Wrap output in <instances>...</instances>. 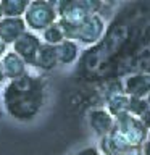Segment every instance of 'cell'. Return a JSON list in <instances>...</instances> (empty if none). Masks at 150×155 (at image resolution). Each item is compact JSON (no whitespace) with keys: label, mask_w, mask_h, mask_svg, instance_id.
Segmentation results:
<instances>
[{"label":"cell","mask_w":150,"mask_h":155,"mask_svg":"<svg viewBox=\"0 0 150 155\" xmlns=\"http://www.w3.org/2000/svg\"><path fill=\"white\" fill-rule=\"evenodd\" d=\"M47 78L26 73L23 78L8 81L2 89V100L8 116L19 123L32 121L41 113L47 99Z\"/></svg>","instance_id":"1"},{"label":"cell","mask_w":150,"mask_h":155,"mask_svg":"<svg viewBox=\"0 0 150 155\" xmlns=\"http://www.w3.org/2000/svg\"><path fill=\"white\" fill-rule=\"evenodd\" d=\"M57 23L61 28L63 34H65V39L73 41L76 44H82V45H87V47L99 44L106 29V24L100 15H90V16H87L77 23H65V21H60V19Z\"/></svg>","instance_id":"2"},{"label":"cell","mask_w":150,"mask_h":155,"mask_svg":"<svg viewBox=\"0 0 150 155\" xmlns=\"http://www.w3.org/2000/svg\"><path fill=\"white\" fill-rule=\"evenodd\" d=\"M23 19L28 31L42 32L44 29H47L48 26L58 21L57 2H53V0H32L28 5L26 13L23 15Z\"/></svg>","instance_id":"3"},{"label":"cell","mask_w":150,"mask_h":155,"mask_svg":"<svg viewBox=\"0 0 150 155\" xmlns=\"http://www.w3.org/2000/svg\"><path fill=\"white\" fill-rule=\"evenodd\" d=\"M103 3L99 0H60L57 2L58 19L65 23H77L90 15H100Z\"/></svg>","instance_id":"4"},{"label":"cell","mask_w":150,"mask_h":155,"mask_svg":"<svg viewBox=\"0 0 150 155\" xmlns=\"http://www.w3.org/2000/svg\"><path fill=\"white\" fill-rule=\"evenodd\" d=\"M115 128L126 139L129 147H142L147 142L148 129L137 118H134L129 113H124L118 118H115Z\"/></svg>","instance_id":"5"},{"label":"cell","mask_w":150,"mask_h":155,"mask_svg":"<svg viewBox=\"0 0 150 155\" xmlns=\"http://www.w3.org/2000/svg\"><path fill=\"white\" fill-rule=\"evenodd\" d=\"M42 45V41L41 37L37 36L36 32H31V31H26L19 36L13 44V52L21 58V60L26 63L28 66H32L34 68V63H36V57H37V52Z\"/></svg>","instance_id":"6"},{"label":"cell","mask_w":150,"mask_h":155,"mask_svg":"<svg viewBox=\"0 0 150 155\" xmlns=\"http://www.w3.org/2000/svg\"><path fill=\"white\" fill-rule=\"evenodd\" d=\"M123 92L132 99H147V95L150 94V74L134 73L126 76L123 82Z\"/></svg>","instance_id":"7"},{"label":"cell","mask_w":150,"mask_h":155,"mask_svg":"<svg viewBox=\"0 0 150 155\" xmlns=\"http://www.w3.org/2000/svg\"><path fill=\"white\" fill-rule=\"evenodd\" d=\"M89 126L99 137H103L115 128V118L105 108H94L89 111Z\"/></svg>","instance_id":"8"},{"label":"cell","mask_w":150,"mask_h":155,"mask_svg":"<svg viewBox=\"0 0 150 155\" xmlns=\"http://www.w3.org/2000/svg\"><path fill=\"white\" fill-rule=\"evenodd\" d=\"M28 28L23 18H2L0 19V41L7 45H13L15 41L26 32Z\"/></svg>","instance_id":"9"},{"label":"cell","mask_w":150,"mask_h":155,"mask_svg":"<svg viewBox=\"0 0 150 155\" xmlns=\"http://www.w3.org/2000/svg\"><path fill=\"white\" fill-rule=\"evenodd\" d=\"M0 63H2L3 74H5V79L7 81L19 79V78H23L28 73V65L13 50L5 53L2 57V60H0Z\"/></svg>","instance_id":"10"},{"label":"cell","mask_w":150,"mask_h":155,"mask_svg":"<svg viewBox=\"0 0 150 155\" xmlns=\"http://www.w3.org/2000/svg\"><path fill=\"white\" fill-rule=\"evenodd\" d=\"M57 66H58L57 48L53 45H47V44L42 42V45L37 52L34 68H39V70H42V71H52L53 68H57Z\"/></svg>","instance_id":"11"},{"label":"cell","mask_w":150,"mask_h":155,"mask_svg":"<svg viewBox=\"0 0 150 155\" xmlns=\"http://www.w3.org/2000/svg\"><path fill=\"white\" fill-rule=\"evenodd\" d=\"M57 48V60H58V65H73L77 58H79V44L73 42V41H68L65 39L63 42H60Z\"/></svg>","instance_id":"12"},{"label":"cell","mask_w":150,"mask_h":155,"mask_svg":"<svg viewBox=\"0 0 150 155\" xmlns=\"http://www.w3.org/2000/svg\"><path fill=\"white\" fill-rule=\"evenodd\" d=\"M105 107L106 111L113 116V118H118V116L129 113V97L126 94H116L111 95L105 100Z\"/></svg>","instance_id":"13"},{"label":"cell","mask_w":150,"mask_h":155,"mask_svg":"<svg viewBox=\"0 0 150 155\" xmlns=\"http://www.w3.org/2000/svg\"><path fill=\"white\" fill-rule=\"evenodd\" d=\"M0 3H2L3 18H23L29 5L28 0H2Z\"/></svg>","instance_id":"14"},{"label":"cell","mask_w":150,"mask_h":155,"mask_svg":"<svg viewBox=\"0 0 150 155\" xmlns=\"http://www.w3.org/2000/svg\"><path fill=\"white\" fill-rule=\"evenodd\" d=\"M41 41L44 44H47V45L57 47L60 42L65 41V34H63L61 28L58 26V23H55V24H52V26H48L47 29H44V31H42Z\"/></svg>","instance_id":"15"},{"label":"cell","mask_w":150,"mask_h":155,"mask_svg":"<svg viewBox=\"0 0 150 155\" xmlns=\"http://www.w3.org/2000/svg\"><path fill=\"white\" fill-rule=\"evenodd\" d=\"M147 110L148 107L145 99H132V97H129V115H132L134 118H140Z\"/></svg>","instance_id":"16"},{"label":"cell","mask_w":150,"mask_h":155,"mask_svg":"<svg viewBox=\"0 0 150 155\" xmlns=\"http://www.w3.org/2000/svg\"><path fill=\"white\" fill-rule=\"evenodd\" d=\"M76 155H102V152L97 147H86V149L79 150Z\"/></svg>","instance_id":"17"},{"label":"cell","mask_w":150,"mask_h":155,"mask_svg":"<svg viewBox=\"0 0 150 155\" xmlns=\"http://www.w3.org/2000/svg\"><path fill=\"white\" fill-rule=\"evenodd\" d=\"M137 120H139L147 129H150V110H147V111H145V113L140 116V118H137Z\"/></svg>","instance_id":"18"},{"label":"cell","mask_w":150,"mask_h":155,"mask_svg":"<svg viewBox=\"0 0 150 155\" xmlns=\"http://www.w3.org/2000/svg\"><path fill=\"white\" fill-rule=\"evenodd\" d=\"M121 155H142V147H131L128 150H124Z\"/></svg>","instance_id":"19"},{"label":"cell","mask_w":150,"mask_h":155,"mask_svg":"<svg viewBox=\"0 0 150 155\" xmlns=\"http://www.w3.org/2000/svg\"><path fill=\"white\" fill-rule=\"evenodd\" d=\"M7 52H8V45H7L3 41H0V60H2V57H3Z\"/></svg>","instance_id":"20"},{"label":"cell","mask_w":150,"mask_h":155,"mask_svg":"<svg viewBox=\"0 0 150 155\" xmlns=\"http://www.w3.org/2000/svg\"><path fill=\"white\" fill-rule=\"evenodd\" d=\"M142 155H150V140H147L142 145Z\"/></svg>","instance_id":"21"},{"label":"cell","mask_w":150,"mask_h":155,"mask_svg":"<svg viewBox=\"0 0 150 155\" xmlns=\"http://www.w3.org/2000/svg\"><path fill=\"white\" fill-rule=\"evenodd\" d=\"M7 79H5V74H3V68H2V63H0V84L2 82H5Z\"/></svg>","instance_id":"22"},{"label":"cell","mask_w":150,"mask_h":155,"mask_svg":"<svg viewBox=\"0 0 150 155\" xmlns=\"http://www.w3.org/2000/svg\"><path fill=\"white\" fill-rule=\"evenodd\" d=\"M145 102H147V107H148V110H150V94L147 95V99H145Z\"/></svg>","instance_id":"23"},{"label":"cell","mask_w":150,"mask_h":155,"mask_svg":"<svg viewBox=\"0 0 150 155\" xmlns=\"http://www.w3.org/2000/svg\"><path fill=\"white\" fill-rule=\"evenodd\" d=\"M3 18V12H2V3H0V19Z\"/></svg>","instance_id":"24"},{"label":"cell","mask_w":150,"mask_h":155,"mask_svg":"<svg viewBox=\"0 0 150 155\" xmlns=\"http://www.w3.org/2000/svg\"><path fill=\"white\" fill-rule=\"evenodd\" d=\"M147 140H150V129H148V136H147Z\"/></svg>","instance_id":"25"}]
</instances>
